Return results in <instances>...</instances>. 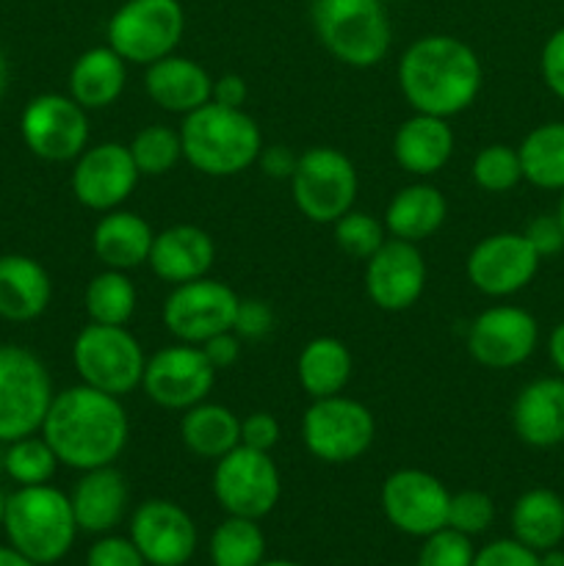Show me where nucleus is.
<instances>
[{
	"instance_id": "1",
	"label": "nucleus",
	"mask_w": 564,
	"mask_h": 566,
	"mask_svg": "<svg viewBox=\"0 0 564 566\" xmlns=\"http://www.w3.org/2000/svg\"><path fill=\"white\" fill-rule=\"evenodd\" d=\"M42 437L61 464L83 473L114 464L122 457L130 437V420L122 398L81 381L53 396L42 423Z\"/></svg>"
},
{
	"instance_id": "2",
	"label": "nucleus",
	"mask_w": 564,
	"mask_h": 566,
	"mask_svg": "<svg viewBox=\"0 0 564 566\" xmlns=\"http://www.w3.org/2000/svg\"><path fill=\"white\" fill-rule=\"evenodd\" d=\"M484 70L468 42L448 33H429L398 59V86L415 114L451 119L476 103Z\"/></svg>"
},
{
	"instance_id": "3",
	"label": "nucleus",
	"mask_w": 564,
	"mask_h": 566,
	"mask_svg": "<svg viewBox=\"0 0 564 566\" xmlns=\"http://www.w3.org/2000/svg\"><path fill=\"white\" fill-rule=\"evenodd\" d=\"M182 158L208 177H232L258 164L263 133L243 108H224L210 99L182 116Z\"/></svg>"
},
{
	"instance_id": "4",
	"label": "nucleus",
	"mask_w": 564,
	"mask_h": 566,
	"mask_svg": "<svg viewBox=\"0 0 564 566\" xmlns=\"http://www.w3.org/2000/svg\"><path fill=\"white\" fill-rule=\"evenodd\" d=\"M3 528L11 547L39 566L61 562L81 531L70 497L50 484L20 486L9 495Z\"/></svg>"
},
{
	"instance_id": "5",
	"label": "nucleus",
	"mask_w": 564,
	"mask_h": 566,
	"mask_svg": "<svg viewBox=\"0 0 564 566\" xmlns=\"http://www.w3.org/2000/svg\"><path fill=\"white\" fill-rule=\"evenodd\" d=\"M313 28L326 53L354 70L385 61L393 25L382 0H313Z\"/></svg>"
},
{
	"instance_id": "6",
	"label": "nucleus",
	"mask_w": 564,
	"mask_h": 566,
	"mask_svg": "<svg viewBox=\"0 0 564 566\" xmlns=\"http://www.w3.org/2000/svg\"><path fill=\"white\" fill-rule=\"evenodd\" d=\"M72 365L83 385L125 398L127 392L142 387L147 354L127 326L88 321V326H83L72 343Z\"/></svg>"
},
{
	"instance_id": "7",
	"label": "nucleus",
	"mask_w": 564,
	"mask_h": 566,
	"mask_svg": "<svg viewBox=\"0 0 564 566\" xmlns=\"http://www.w3.org/2000/svg\"><path fill=\"white\" fill-rule=\"evenodd\" d=\"M53 396V379L36 354L0 346V442L39 434Z\"/></svg>"
},
{
	"instance_id": "8",
	"label": "nucleus",
	"mask_w": 564,
	"mask_h": 566,
	"mask_svg": "<svg viewBox=\"0 0 564 566\" xmlns=\"http://www.w3.org/2000/svg\"><path fill=\"white\" fill-rule=\"evenodd\" d=\"M359 180L352 158L335 147H310L291 175V197L313 224H335L357 202Z\"/></svg>"
},
{
	"instance_id": "9",
	"label": "nucleus",
	"mask_w": 564,
	"mask_h": 566,
	"mask_svg": "<svg viewBox=\"0 0 564 566\" xmlns=\"http://www.w3.org/2000/svg\"><path fill=\"white\" fill-rule=\"evenodd\" d=\"M186 31V11L180 0H127L111 14L108 48L127 64L149 66L166 59L180 44Z\"/></svg>"
},
{
	"instance_id": "10",
	"label": "nucleus",
	"mask_w": 564,
	"mask_h": 566,
	"mask_svg": "<svg viewBox=\"0 0 564 566\" xmlns=\"http://www.w3.org/2000/svg\"><path fill=\"white\" fill-rule=\"evenodd\" d=\"M376 437V420L365 403L354 398H315L302 418V442L318 462H357Z\"/></svg>"
},
{
	"instance_id": "11",
	"label": "nucleus",
	"mask_w": 564,
	"mask_h": 566,
	"mask_svg": "<svg viewBox=\"0 0 564 566\" xmlns=\"http://www.w3.org/2000/svg\"><path fill=\"white\" fill-rule=\"evenodd\" d=\"M213 495L232 517L263 520L282 495V475L269 451L238 446L216 462Z\"/></svg>"
},
{
	"instance_id": "12",
	"label": "nucleus",
	"mask_w": 564,
	"mask_h": 566,
	"mask_svg": "<svg viewBox=\"0 0 564 566\" xmlns=\"http://www.w3.org/2000/svg\"><path fill=\"white\" fill-rule=\"evenodd\" d=\"M238 302L241 298L230 285L202 276V280L171 287L160 318H164L166 332L177 337V343L202 346L205 340L236 326Z\"/></svg>"
},
{
	"instance_id": "13",
	"label": "nucleus",
	"mask_w": 564,
	"mask_h": 566,
	"mask_svg": "<svg viewBox=\"0 0 564 566\" xmlns=\"http://www.w3.org/2000/svg\"><path fill=\"white\" fill-rule=\"evenodd\" d=\"M219 370L208 363L205 352L191 343L164 346L144 365L142 390L153 403L175 412L197 407L210 396Z\"/></svg>"
},
{
	"instance_id": "14",
	"label": "nucleus",
	"mask_w": 564,
	"mask_h": 566,
	"mask_svg": "<svg viewBox=\"0 0 564 566\" xmlns=\"http://www.w3.org/2000/svg\"><path fill=\"white\" fill-rule=\"evenodd\" d=\"M25 147L50 164L75 160L88 144V116L66 94H39L20 116Z\"/></svg>"
},
{
	"instance_id": "15",
	"label": "nucleus",
	"mask_w": 564,
	"mask_h": 566,
	"mask_svg": "<svg viewBox=\"0 0 564 566\" xmlns=\"http://www.w3.org/2000/svg\"><path fill=\"white\" fill-rule=\"evenodd\" d=\"M451 492L426 470H396L382 484V512L387 523L407 536H429L448 525Z\"/></svg>"
},
{
	"instance_id": "16",
	"label": "nucleus",
	"mask_w": 564,
	"mask_h": 566,
	"mask_svg": "<svg viewBox=\"0 0 564 566\" xmlns=\"http://www.w3.org/2000/svg\"><path fill=\"white\" fill-rule=\"evenodd\" d=\"M138 169L127 144L103 142L86 147L72 166V193L77 202L97 213L116 210L138 186Z\"/></svg>"
},
{
	"instance_id": "17",
	"label": "nucleus",
	"mask_w": 564,
	"mask_h": 566,
	"mask_svg": "<svg viewBox=\"0 0 564 566\" xmlns=\"http://www.w3.org/2000/svg\"><path fill=\"white\" fill-rule=\"evenodd\" d=\"M426 287V260L418 243L387 238L365 260V293L385 313H404Z\"/></svg>"
},
{
	"instance_id": "18",
	"label": "nucleus",
	"mask_w": 564,
	"mask_h": 566,
	"mask_svg": "<svg viewBox=\"0 0 564 566\" xmlns=\"http://www.w3.org/2000/svg\"><path fill=\"white\" fill-rule=\"evenodd\" d=\"M540 265V254L534 252L525 235L518 232H498L476 243L468 254V280L484 296H512L520 287L529 285Z\"/></svg>"
},
{
	"instance_id": "19",
	"label": "nucleus",
	"mask_w": 564,
	"mask_h": 566,
	"mask_svg": "<svg viewBox=\"0 0 564 566\" xmlns=\"http://www.w3.org/2000/svg\"><path fill=\"white\" fill-rule=\"evenodd\" d=\"M130 539L153 566H186L197 551V525L177 503L155 497L130 517Z\"/></svg>"
},
{
	"instance_id": "20",
	"label": "nucleus",
	"mask_w": 564,
	"mask_h": 566,
	"mask_svg": "<svg viewBox=\"0 0 564 566\" xmlns=\"http://www.w3.org/2000/svg\"><path fill=\"white\" fill-rule=\"evenodd\" d=\"M536 321L520 307H490L476 315L468 329V352L492 370L525 363L536 348Z\"/></svg>"
},
{
	"instance_id": "21",
	"label": "nucleus",
	"mask_w": 564,
	"mask_h": 566,
	"mask_svg": "<svg viewBox=\"0 0 564 566\" xmlns=\"http://www.w3.org/2000/svg\"><path fill=\"white\" fill-rule=\"evenodd\" d=\"M216 260V243L202 227L175 224L158 232L149 249V269L171 287L208 276Z\"/></svg>"
},
{
	"instance_id": "22",
	"label": "nucleus",
	"mask_w": 564,
	"mask_h": 566,
	"mask_svg": "<svg viewBox=\"0 0 564 566\" xmlns=\"http://www.w3.org/2000/svg\"><path fill=\"white\" fill-rule=\"evenodd\" d=\"M144 88L158 108L169 114H191L213 99V77L202 64L186 55H166L144 72Z\"/></svg>"
},
{
	"instance_id": "23",
	"label": "nucleus",
	"mask_w": 564,
	"mask_h": 566,
	"mask_svg": "<svg viewBox=\"0 0 564 566\" xmlns=\"http://www.w3.org/2000/svg\"><path fill=\"white\" fill-rule=\"evenodd\" d=\"M127 501H130V486L114 464L83 470L81 481L70 495L77 528L86 534L114 531L125 520Z\"/></svg>"
},
{
	"instance_id": "24",
	"label": "nucleus",
	"mask_w": 564,
	"mask_h": 566,
	"mask_svg": "<svg viewBox=\"0 0 564 566\" xmlns=\"http://www.w3.org/2000/svg\"><path fill=\"white\" fill-rule=\"evenodd\" d=\"M451 125L442 116L412 114L401 122L393 136V158L404 171L415 177H431L451 160L453 155Z\"/></svg>"
},
{
	"instance_id": "25",
	"label": "nucleus",
	"mask_w": 564,
	"mask_h": 566,
	"mask_svg": "<svg viewBox=\"0 0 564 566\" xmlns=\"http://www.w3.org/2000/svg\"><path fill=\"white\" fill-rule=\"evenodd\" d=\"M53 298V282L28 254H3L0 258V318L11 324H25L39 318Z\"/></svg>"
},
{
	"instance_id": "26",
	"label": "nucleus",
	"mask_w": 564,
	"mask_h": 566,
	"mask_svg": "<svg viewBox=\"0 0 564 566\" xmlns=\"http://www.w3.org/2000/svg\"><path fill=\"white\" fill-rule=\"evenodd\" d=\"M155 232L147 219L133 210H108L94 224L92 249L94 258L114 271H133L149 260Z\"/></svg>"
},
{
	"instance_id": "27",
	"label": "nucleus",
	"mask_w": 564,
	"mask_h": 566,
	"mask_svg": "<svg viewBox=\"0 0 564 566\" xmlns=\"http://www.w3.org/2000/svg\"><path fill=\"white\" fill-rule=\"evenodd\" d=\"M512 426L534 448L564 442V381L536 379L523 387L512 407Z\"/></svg>"
},
{
	"instance_id": "28",
	"label": "nucleus",
	"mask_w": 564,
	"mask_h": 566,
	"mask_svg": "<svg viewBox=\"0 0 564 566\" xmlns=\"http://www.w3.org/2000/svg\"><path fill=\"white\" fill-rule=\"evenodd\" d=\"M448 219V202L440 188L429 182H412L404 186L396 197L387 202L385 230L398 241L420 243L435 235Z\"/></svg>"
},
{
	"instance_id": "29",
	"label": "nucleus",
	"mask_w": 564,
	"mask_h": 566,
	"mask_svg": "<svg viewBox=\"0 0 564 566\" xmlns=\"http://www.w3.org/2000/svg\"><path fill=\"white\" fill-rule=\"evenodd\" d=\"M127 83V61L114 48H92L75 59L70 70V97L86 111H103L122 97Z\"/></svg>"
},
{
	"instance_id": "30",
	"label": "nucleus",
	"mask_w": 564,
	"mask_h": 566,
	"mask_svg": "<svg viewBox=\"0 0 564 566\" xmlns=\"http://www.w3.org/2000/svg\"><path fill=\"white\" fill-rule=\"evenodd\" d=\"M180 440L188 453L219 462L221 457L241 446V420L224 403H210L208 398L186 409L180 420Z\"/></svg>"
},
{
	"instance_id": "31",
	"label": "nucleus",
	"mask_w": 564,
	"mask_h": 566,
	"mask_svg": "<svg viewBox=\"0 0 564 566\" xmlns=\"http://www.w3.org/2000/svg\"><path fill=\"white\" fill-rule=\"evenodd\" d=\"M352 352L337 337H313L304 343L296 359V376L302 390L310 398H330L341 396L346 390L348 379H352Z\"/></svg>"
},
{
	"instance_id": "32",
	"label": "nucleus",
	"mask_w": 564,
	"mask_h": 566,
	"mask_svg": "<svg viewBox=\"0 0 564 566\" xmlns=\"http://www.w3.org/2000/svg\"><path fill=\"white\" fill-rule=\"evenodd\" d=\"M514 539L545 553L564 539V501L551 490H531L512 509Z\"/></svg>"
},
{
	"instance_id": "33",
	"label": "nucleus",
	"mask_w": 564,
	"mask_h": 566,
	"mask_svg": "<svg viewBox=\"0 0 564 566\" xmlns=\"http://www.w3.org/2000/svg\"><path fill=\"white\" fill-rule=\"evenodd\" d=\"M83 304L92 324L105 326H127L138 304L136 285L130 282L127 271L105 269L86 285Z\"/></svg>"
},
{
	"instance_id": "34",
	"label": "nucleus",
	"mask_w": 564,
	"mask_h": 566,
	"mask_svg": "<svg viewBox=\"0 0 564 566\" xmlns=\"http://www.w3.org/2000/svg\"><path fill=\"white\" fill-rule=\"evenodd\" d=\"M518 153L525 180L540 188H564V122L531 130Z\"/></svg>"
},
{
	"instance_id": "35",
	"label": "nucleus",
	"mask_w": 564,
	"mask_h": 566,
	"mask_svg": "<svg viewBox=\"0 0 564 566\" xmlns=\"http://www.w3.org/2000/svg\"><path fill=\"white\" fill-rule=\"evenodd\" d=\"M265 556V536L258 520L227 517L210 536L213 566H260Z\"/></svg>"
},
{
	"instance_id": "36",
	"label": "nucleus",
	"mask_w": 564,
	"mask_h": 566,
	"mask_svg": "<svg viewBox=\"0 0 564 566\" xmlns=\"http://www.w3.org/2000/svg\"><path fill=\"white\" fill-rule=\"evenodd\" d=\"M59 457L48 446L44 437H22V440L9 442L3 457V468L9 479L20 486H39L50 484V479L59 470Z\"/></svg>"
},
{
	"instance_id": "37",
	"label": "nucleus",
	"mask_w": 564,
	"mask_h": 566,
	"mask_svg": "<svg viewBox=\"0 0 564 566\" xmlns=\"http://www.w3.org/2000/svg\"><path fill=\"white\" fill-rule=\"evenodd\" d=\"M136 164L138 175L160 177L175 169L182 158L180 130H171L169 125H147L133 136L127 144Z\"/></svg>"
},
{
	"instance_id": "38",
	"label": "nucleus",
	"mask_w": 564,
	"mask_h": 566,
	"mask_svg": "<svg viewBox=\"0 0 564 566\" xmlns=\"http://www.w3.org/2000/svg\"><path fill=\"white\" fill-rule=\"evenodd\" d=\"M470 177L481 191L503 193L512 191L520 180H523V166H520L518 149L506 147V144H490L481 149L470 166Z\"/></svg>"
},
{
	"instance_id": "39",
	"label": "nucleus",
	"mask_w": 564,
	"mask_h": 566,
	"mask_svg": "<svg viewBox=\"0 0 564 566\" xmlns=\"http://www.w3.org/2000/svg\"><path fill=\"white\" fill-rule=\"evenodd\" d=\"M335 243L343 254L357 260H368L382 243L387 241L385 221L363 213V210H348L346 216L335 221Z\"/></svg>"
},
{
	"instance_id": "40",
	"label": "nucleus",
	"mask_w": 564,
	"mask_h": 566,
	"mask_svg": "<svg viewBox=\"0 0 564 566\" xmlns=\"http://www.w3.org/2000/svg\"><path fill=\"white\" fill-rule=\"evenodd\" d=\"M495 520V506H492V497L484 495L479 490H462L457 495H451L448 503V528L459 531L464 536L484 534L487 528Z\"/></svg>"
},
{
	"instance_id": "41",
	"label": "nucleus",
	"mask_w": 564,
	"mask_h": 566,
	"mask_svg": "<svg viewBox=\"0 0 564 566\" xmlns=\"http://www.w3.org/2000/svg\"><path fill=\"white\" fill-rule=\"evenodd\" d=\"M473 558L476 551L470 545V536L446 525L426 536L418 553V566H473Z\"/></svg>"
},
{
	"instance_id": "42",
	"label": "nucleus",
	"mask_w": 564,
	"mask_h": 566,
	"mask_svg": "<svg viewBox=\"0 0 564 566\" xmlns=\"http://www.w3.org/2000/svg\"><path fill=\"white\" fill-rule=\"evenodd\" d=\"M86 566H147L142 551L133 545V539L122 536H103L88 547Z\"/></svg>"
},
{
	"instance_id": "43",
	"label": "nucleus",
	"mask_w": 564,
	"mask_h": 566,
	"mask_svg": "<svg viewBox=\"0 0 564 566\" xmlns=\"http://www.w3.org/2000/svg\"><path fill=\"white\" fill-rule=\"evenodd\" d=\"M473 566H540V556L518 539H501L481 547Z\"/></svg>"
},
{
	"instance_id": "44",
	"label": "nucleus",
	"mask_w": 564,
	"mask_h": 566,
	"mask_svg": "<svg viewBox=\"0 0 564 566\" xmlns=\"http://www.w3.org/2000/svg\"><path fill=\"white\" fill-rule=\"evenodd\" d=\"M271 329H274V310H271V304L260 302V298H241L238 302L236 326H232L238 337L254 340V337H265Z\"/></svg>"
},
{
	"instance_id": "45",
	"label": "nucleus",
	"mask_w": 564,
	"mask_h": 566,
	"mask_svg": "<svg viewBox=\"0 0 564 566\" xmlns=\"http://www.w3.org/2000/svg\"><path fill=\"white\" fill-rule=\"evenodd\" d=\"M280 442V420L271 412H252L241 420V446L271 451Z\"/></svg>"
},
{
	"instance_id": "46",
	"label": "nucleus",
	"mask_w": 564,
	"mask_h": 566,
	"mask_svg": "<svg viewBox=\"0 0 564 566\" xmlns=\"http://www.w3.org/2000/svg\"><path fill=\"white\" fill-rule=\"evenodd\" d=\"M523 235L540 258L556 254L564 247V232L562 224H558V216H536L534 221H529Z\"/></svg>"
},
{
	"instance_id": "47",
	"label": "nucleus",
	"mask_w": 564,
	"mask_h": 566,
	"mask_svg": "<svg viewBox=\"0 0 564 566\" xmlns=\"http://www.w3.org/2000/svg\"><path fill=\"white\" fill-rule=\"evenodd\" d=\"M542 75H545L551 92L564 99V28L553 33L542 50Z\"/></svg>"
},
{
	"instance_id": "48",
	"label": "nucleus",
	"mask_w": 564,
	"mask_h": 566,
	"mask_svg": "<svg viewBox=\"0 0 564 566\" xmlns=\"http://www.w3.org/2000/svg\"><path fill=\"white\" fill-rule=\"evenodd\" d=\"M199 348H202L205 357H208V363L213 365L216 370H227L238 363V357H241V337L232 329L221 332V335L205 340Z\"/></svg>"
},
{
	"instance_id": "49",
	"label": "nucleus",
	"mask_w": 564,
	"mask_h": 566,
	"mask_svg": "<svg viewBox=\"0 0 564 566\" xmlns=\"http://www.w3.org/2000/svg\"><path fill=\"white\" fill-rule=\"evenodd\" d=\"M260 169L271 177V180H291V175L296 171L299 155H293L288 147H263L258 158Z\"/></svg>"
},
{
	"instance_id": "50",
	"label": "nucleus",
	"mask_w": 564,
	"mask_h": 566,
	"mask_svg": "<svg viewBox=\"0 0 564 566\" xmlns=\"http://www.w3.org/2000/svg\"><path fill=\"white\" fill-rule=\"evenodd\" d=\"M247 97H249V88H247V81H243L241 75H232V72H227V75L216 77L213 81V103L216 105H224V108H243Z\"/></svg>"
},
{
	"instance_id": "51",
	"label": "nucleus",
	"mask_w": 564,
	"mask_h": 566,
	"mask_svg": "<svg viewBox=\"0 0 564 566\" xmlns=\"http://www.w3.org/2000/svg\"><path fill=\"white\" fill-rule=\"evenodd\" d=\"M551 359L564 374V324H558L551 335Z\"/></svg>"
},
{
	"instance_id": "52",
	"label": "nucleus",
	"mask_w": 564,
	"mask_h": 566,
	"mask_svg": "<svg viewBox=\"0 0 564 566\" xmlns=\"http://www.w3.org/2000/svg\"><path fill=\"white\" fill-rule=\"evenodd\" d=\"M0 566H39V564H33L31 558H25L20 551H14V547H0Z\"/></svg>"
},
{
	"instance_id": "53",
	"label": "nucleus",
	"mask_w": 564,
	"mask_h": 566,
	"mask_svg": "<svg viewBox=\"0 0 564 566\" xmlns=\"http://www.w3.org/2000/svg\"><path fill=\"white\" fill-rule=\"evenodd\" d=\"M540 566H564V553L551 547V551H545V556H540Z\"/></svg>"
},
{
	"instance_id": "54",
	"label": "nucleus",
	"mask_w": 564,
	"mask_h": 566,
	"mask_svg": "<svg viewBox=\"0 0 564 566\" xmlns=\"http://www.w3.org/2000/svg\"><path fill=\"white\" fill-rule=\"evenodd\" d=\"M6 86H9V64H6V53L0 48V97L6 94Z\"/></svg>"
},
{
	"instance_id": "55",
	"label": "nucleus",
	"mask_w": 564,
	"mask_h": 566,
	"mask_svg": "<svg viewBox=\"0 0 564 566\" xmlns=\"http://www.w3.org/2000/svg\"><path fill=\"white\" fill-rule=\"evenodd\" d=\"M6 501H9V497L3 495V490H0V528H3V517H6Z\"/></svg>"
},
{
	"instance_id": "56",
	"label": "nucleus",
	"mask_w": 564,
	"mask_h": 566,
	"mask_svg": "<svg viewBox=\"0 0 564 566\" xmlns=\"http://www.w3.org/2000/svg\"><path fill=\"white\" fill-rule=\"evenodd\" d=\"M260 566H302V564H293V562H263Z\"/></svg>"
},
{
	"instance_id": "57",
	"label": "nucleus",
	"mask_w": 564,
	"mask_h": 566,
	"mask_svg": "<svg viewBox=\"0 0 564 566\" xmlns=\"http://www.w3.org/2000/svg\"><path fill=\"white\" fill-rule=\"evenodd\" d=\"M558 224H562V232H564V197H562V202H558Z\"/></svg>"
},
{
	"instance_id": "58",
	"label": "nucleus",
	"mask_w": 564,
	"mask_h": 566,
	"mask_svg": "<svg viewBox=\"0 0 564 566\" xmlns=\"http://www.w3.org/2000/svg\"><path fill=\"white\" fill-rule=\"evenodd\" d=\"M382 3H404V0H382Z\"/></svg>"
}]
</instances>
